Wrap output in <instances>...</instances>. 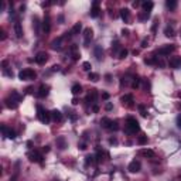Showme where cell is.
I'll return each mask as SVG.
<instances>
[{
  "label": "cell",
  "mask_w": 181,
  "mask_h": 181,
  "mask_svg": "<svg viewBox=\"0 0 181 181\" xmlns=\"http://www.w3.org/2000/svg\"><path fill=\"white\" fill-rule=\"evenodd\" d=\"M43 30L44 33L47 34V33H50V30H51V20H50V17L48 16H45L43 20Z\"/></svg>",
  "instance_id": "d6986e66"
},
{
  "label": "cell",
  "mask_w": 181,
  "mask_h": 181,
  "mask_svg": "<svg viewBox=\"0 0 181 181\" xmlns=\"http://www.w3.org/2000/svg\"><path fill=\"white\" fill-rule=\"evenodd\" d=\"M109 143L110 144H116V139H109Z\"/></svg>",
  "instance_id": "91938a15"
},
{
  "label": "cell",
  "mask_w": 181,
  "mask_h": 181,
  "mask_svg": "<svg viewBox=\"0 0 181 181\" xmlns=\"http://www.w3.org/2000/svg\"><path fill=\"white\" fill-rule=\"evenodd\" d=\"M101 125H102V128L109 129L110 128V125H112V119H109V117H102V119H101Z\"/></svg>",
  "instance_id": "4316f807"
},
{
  "label": "cell",
  "mask_w": 181,
  "mask_h": 181,
  "mask_svg": "<svg viewBox=\"0 0 181 181\" xmlns=\"http://www.w3.org/2000/svg\"><path fill=\"white\" fill-rule=\"evenodd\" d=\"M1 133H3V136H6L7 139H16V132L13 130V129L7 128L6 125H1Z\"/></svg>",
  "instance_id": "52a82bcc"
},
{
  "label": "cell",
  "mask_w": 181,
  "mask_h": 181,
  "mask_svg": "<svg viewBox=\"0 0 181 181\" xmlns=\"http://www.w3.org/2000/svg\"><path fill=\"white\" fill-rule=\"evenodd\" d=\"M51 71H60V65H54Z\"/></svg>",
  "instance_id": "9f6ffc18"
},
{
  "label": "cell",
  "mask_w": 181,
  "mask_h": 181,
  "mask_svg": "<svg viewBox=\"0 0 181 181\" xmlns=\"http://www.w3.org/2000/svg\"><path fill=\"white\" fill-rule=\"evenodd\" d=\"M112 109H113V105H112V103H106V105H105V110L109 112V110H112Z\"/></svg>",
  "instance_id": "7dc6e473"
},
{
  "label": "cell",
  "mask_w": 181,
  "mask_h": 181,
  "mask_svg": "<svg viewBox=\"0 0 181 181\" xmlns=\"http://www.w3.org/2000/svg\"><path fill=\"white\" fill-rule=\"evenodd\" d=\"M91 17H94V19H96L99 14H101V9H99V1L98 0H95L94 3H92V9H91Z\"/></svg>",
  "instance_id": "30bf717a"
},
{
  "label": "cell",
  "mask_w": 181,
  "mask_h": 181,
  "mask_svg": "<svg viewBox=\"0 0 181 181\" xmlns=\"http://www.w3.org/2000/svg\"><path fill=\"white\" fill-rule=\"evenodd\" d=\"M126 130H128V133H136L140 130V125H139V122L135 119V117L129 116L128 120H126Z\"/></svg>",
  "instance_id": "7a4b0ae2"
},
{
  "label": "cell",
  "mask_w": 181,
  "mask_h": 181,
  "mask_svg": "<svg viewBox=\"0 0 181 181\" xmlns=\"http://www.w3.org/2000/svg\"><path fill=\"white\" fill-rule=\"evenodd\" d=\"M137 143L140 144V146H144V144L147 143V136H144V135L139 136V139H137Z\"/></svg>",
  "instance_id": "8d00e7d4"
},
{
  "label": "cell",
  "mask_w": 181,
  "mask_h": 181,
  "mask_svg": "<svg viewBox=\"0 0 181 181\" xmlns=\"http://www.w3.org/2000/svg\"><path fill=\"white\" fill-rule=\"evenodd\" d=\"M69 54H71V57H72V60H74V61L79 60L81 53H79V50H78V45L72 44V45H71V48H69Z\"/></svg>",
  "instance_id": "4fadbf2b"
},
{
  "label": "cell",
  "mask_w": 181,
  "mask_h": 181,
  "mask_svg": "<svg viewBox=\"0 0 181 181\" xmlns=\"http://www.w3.org/2000/svg\"><path fill=\"white\" fill-rule=\"evenodd\" d=\"M120 17L125 23L130 21V10L129 9H120Z\"/></svg>",
  "instance_id": "ffe728a7"
},
{
  "label": "cell",
  "mask_w": 181,
  "mask_h": 181,
  "mask_svg": "<svg viewBox=\"0 0 181 181\" xmlns=\"http://www.w3.org/2000/svg\"><path fill=\"white\" fill-rule=\"evenodd\" d=\"M14 31H16L17 38H21V37H23V28H21V24H20V21L14 23Z\"/></svg>",
  "instance_id": "7402d4cb"
},
{
  "label": "cell",
  "mask_w": 181,
  "mask_h": 181,
  "mask_svg": "<svg viewBox=\"0 0 181 181\" xmlns=\"http://www.w3.org/2000/svg\"><path fill=\"white\" fill-rule=\"evenodd\" d=\"M37 117H38V120L41 123L48 125L50 120H51V112H47L41 105H37Z\"/></svg>",
  "instance_id": "6da1fadb"
},
{
  "label": "cell",
  "mask_w": 181,
  "mask_h": 181,
  "mask_svg": "<svg viewBox=\"0 0 181 181\" xmlns=\"http://www.w3.org/2000/svg\"><path fill=\"white\" fill-rule=\"evenodd\" d=\"M164 35L166 37H174L175 34H174V28L170 27V26H167L166 28H164Z\"/></svg>",
  "instance_id": "f546056e"
},
{
  "label": "cell",
  "mask_w": 181,
  "mask_h": 181,
  "mask_svg": "<svg viewBox=\"0 0 181 181\" xmlns=\"http://www.w3.org/2000/svg\"><path fill=\"white\" fill-rule=\"evenodd\" d=\"M69 117H71V120H76V119H78V116H76V115H75L74 112H69Z\"/></svg>",
  "instance_id": "c3c4849f"
},
{
  "label": "cell",
  "mask_w": 181,
  "mask_h": 181,
  "mask_svg": "<svg viewBox=\"0 0 181 181\" xmlns=\"http://www.w3.org/2000/svg\"><path fill=\"white\" fill-rule=\"evenodd\" d=\"M141 6H143V10L150 13V11L153 10V7H154V3H153V1H143Z\"/></svg>",
  "instance_id": "484cf974"
},
{
  "label": "cell",
  "mask_w": 181,
  "mask_h": 181,
  "mask_svg": "<svg viewBox=\"0 0 181 181\" xmlns=\"http://www.w3.org/2000/svg\"><path fill=\"white\" fill-rule=\"evenodd\" d=\"M58 20H60V23H61V24H62V23H64V16H62V14H61V16H60V17H58Z\"/></svg>",
  "instance_id": "94428289"
},
{
  "label": "cell",
  "mask_w": 181,
  "mask_h": 181,
  "mask_svg": "<svg viewBox=\"0 0 181 181\" xmlns=\"http://www.w3.org/2000/svg\"><path fill=\"white\" fill-rule=\"evenodd\" d=\"M71 92H72V95H79V94L82 92V86L79 85V84H75V85H72V88H71Z\"/></svg>",
  "instance_id": "83f0119b"
},
{
  "label": "cell",
  "mask_w": 181,
  "mask_h": 181,
  "mask_svg": "<svg viewBox=\"0 0 181 181\" xmlns=\"http://www.w3.org/2000/svg\"><path fill=\"white\" fill-rule=\"evenodd\" d=\"M105 78H106V82H110V78H112V76H110V75L107 74L106 76H105Z\"/></svg>",
  "instance_id": "6125c7cd"
},
{
  "label": "cell",
  "mask_w": 181,
  "mask_h": 181,
  "mask_svg": "<svg viewBox=\"0 0 181 181\" xmlns=\"http://www.w3.org/2000/svg\"><path fill=\"white\" fill-rule=\"evenodd\" d=\"M177 123H178V128H181V117H178V119H177Z\"/></svg>",
  "instance_id": "be15d7a7"
},
{
  "label": "cell",
  "mask_w": 181,
  "mask_h": 181,
  "mask_svg": "<svg viewBox=\"0 0 181 181\" xmlns=\"http://www.w3.org/2000/svg\"><path fill=\"white\" fill-rule=\"evenodd\" d=\"M4 105L7 107H10V109H16V107L19 106V102L16 101V99H13L10 95L6 98V101H4Z\"/></svg>",
  "instance_id": "2e32d148"
},
{
  "label": "cell",
  "mask_w": 181,
  "mask_h": 181,
  "mask_svg": "<svg viewBox=\"0 0 181 181\" xmlns=\"http://www.w3.org/2000/svg\"><path fill=\"white\" fill-rule=\"evenodd\" d=\"M10 96H11V98H13V99H16L17 102H20V101H21V99H23V95H20V94H19L17 91H11Z\"/></svg>",
  "instance_id": "836d02e7"
},
{
  "label": "cell",
  "mask_w": 181,
  "mask_h": 181,
  "mask_svg": "<svg viewBox=\"0 0 181 181\" xmlns=\"http://www.w3.org/2000/svg\"><path fill=\"white\" fill-rule=\"evenodd\" d=\"M122 35L128 37V35H129V30H128V28H123V30H122Z\"/></svg>",
  "instance_id": "f907efd6"
},
{
  "label": "cell",
  "mask_w": 181,
  "mask_h": 181,
  "mask_svg": "<svg viewBox=\"0 0 181 181\" xmlns=\"http://www.w3.org/2000/svg\"><path fill=\"white\" fill-rule=\"evenodd\" d=\"M96 99H98V89H91L88 96H86V102L88 103H95Z\"/></svg>",
  "instance_id": "7c38bea8"
},
{
  "label": "cell",
  "mask_w": 181,
  "mask_h": 181,
  "mask_svg": "<svg viewBox=\"0 0 181 181\" xmlns=\"http://www.w3.org/2000/svg\"><path fill=\"white\" fill-rule=\"evenodd\" d=\"M144 64H147V65L154 64V57H153V58H146V60H144Z\"/></svg>",
  "instance_id": "7bdbcfd3"
},
{
  "label": "cell",
  "mask_w": 181,
  "mask_h": 181,
  "mask_svg": "<svg viewBox=\"0 0 181 181\" xmlns=\"http://www.w3.org/2000/svg\"><path fill=\"white\" fill-rule=\"evenodd\" d=\"M6 38H7V34H6L4 30H1V31H0V40H1V41H4Z\"/></svg>",
  "instance_id": "b9f144b4"
},
{
  "label": "cell",
  "mask_w": 181,
  "mask_h": 181,
  "mask_svg": "<svg viewBox=\"0 0 181 181\" xmlns=\"http://www.w3.org/2000/svg\"><path fill=\"white\" fill-rule=\"evenodd\" d=\"M71 103H72V105H78V103H79V101H78L76 98H74V99L71 101Z\"/></svg>",
  "instance_id": "f5cc1de1"
},
{
  "label": "cell",
  "mask_w": 181,
  "mask_h": 181,
  "mask_svg": "<svg viewBox=\"0 0 181 181\" xmlns=\"http://www.w3.org/2000/svg\"><path fill=\"white\" fill-rule=\"evenodd\" d=\"M140 154H141V156H144V157H149V159H153V157L156 156V153H154L153 150H150V149L140 150Z\"/></svg>",
  "instance_id": "cb8c5ba5"
},
{
  "label": "cell",
  "mask_w": 181,
  "mask_h": 181,
  "mask_svg": "<svg viewBox=\"0 0 181 181\" xmlns=\"http://www.w3.org/2000/svg\"><path fill=\"white\" fill-rule=\"evenodd\" d=\"M27 157L28 160L31 161V163H43V154L40 153V151H37V150H34V151H30L28 154H27Z\"/></svg>",
  "instance_id": "277c9868"
},
{
  "label": "cell",
  "mask_w": 181,
  "mask_h": 181,
  "mask_svg": "<svg viewBox=\"0 0 181 181\" xmlns=\"http://www.w3.org/2000/svg\"><path fill=\"white\" fill-rule=\"evenodd\" d=\"M109 98H110V95H109L107 92H103V94H102V99H105V101H107Z\"/></svg>",
  "instance_id": "681fc988"
},
{
  "label": "cell",
  "mask_w": 181,
  "mask_h": 181,
  "mask_svg": "<svg viewBox=\"0 0 181 181\" xmlns=\"http://www.w3.org/2000/svg\"><path fill=\"white\" fill-rule=\"evenodd\" d=\"M81 30H82V24H81V23H75V26L71 28L69 34H71V35H76V34L81 33Z\"/></svg>",
  "instance_id": "603a6c76"
},
{
  "label": "cell",
  "mask_w": 181,
  "mask_h": 181,
  "mask_svg": "<svg viewBox=\"0 0 181 181\" xmlns=\"http://www.w3.org/2000/svg\"><path fill=\"white\" fill-rule=\"evenodd\" d=\"M174 50H175V45H174V44H167V45H163L161 48H159V50H157V54H159V55H170Z\"/></svg>",
  "instance_id": "5b68a950"
},
{
  "label": "cell",
  "mask_w": 181,
  "mask_h": 181,
  "mask_svg": "<svg viewBox=\"0 0 181 181\" xmlns=\"http://www.w3.org/2000/svg\"><path fill=\"white\" fill-rule=\"evenodd\" d=\"M157 24H159V20L156 19L154 23H153V27H151V31H153V33H156V30H157Z\"/></svg>",
  "instance_id": "ee69618b"
},
{
  "label": "cell",
  "mask_w": 181,
  "mask_h": 181,
  "mask_svg": "<svg viewBox=\"0 0 181 181\" xmlns=\"http://www.w3.org/2000/svg\"><path fill=\"white\" fill-rule=\"evenodd\" d=\"M149 17H150V13H147V11H143V13L139 14V20H140V21H146Z\"/></svg>",
  "instance_id": "e575fe53"
},
{
  "label": "cell",
  "mask_w": 181,
  "mask_h": 181,
  "mask_svg": "<svg viewBox=\"0 0 181 181\" xmlns=\"http://www.w3.org/2000/svg\"><path fill=\"white\" fill-rule=\"evenodd\" d=\"M117 50H119V43H115L113 47H112V53H116Z\"/></svg>",
  "instance_id": "f6af8a7d"
},
{
  "label": "cell",
  "mask_w": 181,
  "mask_h": 181,
  "mask_svg": "<svg viewBox=\"0 0 181 181\" xmlns=\"http://www.w3.org/2000/svg\"><path fill=\"white\" fill-rule=\"evenodd\" d=\"M128 54H129V51L125 48V50H120V53H119V57L117 58H120V60H125L126 57H128Z\"/></svg>",
  "instance_id": "74e56055"
},
{
  "label": "cell",
  "mask_w": 181,
  "mask_h": 181,
  "mask_svg": "<svg viewBox=\"0 0 181 181\" xmlns=\"http://www.w3.org/2000/svg\"><path fill=\"white\" fill-rule=\"evenodd\" d=\"M95 159H96L95 156H86L85 157V164L86 166H89V164H91V166H92V164H96L98 160H95Z\"/></svg>",
  "instance_id": "f1b7e54d"
},
{
  "label": "cell",
  "mask_w": 181,
  "mask_h": 181,
  "mask_svg": "<svg viewBox=\"0 0 181 181\" xmlns=\"http://www.w3.org/2000/svg\"><path fill=\"white\" fill-rule=\"evenodd\" d=\"M140 4H141L140 1H133V7H139Z\"/></svg>",
  "instance_id": "6f0895ef"
},
{
  "label": "cell",
  "mask_w": 181,
  "mask_h": 181,
  "mask_svg": "<svg viewBox=\"0 0 181 181\" xmlns=\"http://www.w3.org/2000/svg\"><path fill=\"white\" fill-rule=\"evenodd\" d=\"M88 79H89V81H92V82H96V81H99V75L95 74V72H89V75H88Z\"/></svg>",
  "instance_id": "d590c367"
},
{
  "label": "cell",
  "mask_w": 181,
  "mask_h": 181,
  "mask_svg": "<svg viewBox=\"0 0 181 181\" xmlns=\"http://www.w3.org/2000/svg\"><path fill=\"white\" fill-rule=\"evenodd\" d=\"M169 65H170L171 68H174V69L180 68L181 67V57H171L170 61H169Z\"/></svg>",
  "instance_id": "9a60e30c"
},
{
  "label": "cell",
  "mask_w": 181,
  "mask_h": 181,
  "mask_svg": "<svg viewBox=\"0 0 181 181\" xmlns=\"http://www.w3.org/2000/svg\"><path fill=\"white\" fill-rule=\"evenodd\" d=\"M141 169V164H140V161L137 160H133V161H130V164L128 166V170L130 173H139Z\"/></svg>",
  "instance_id": "9c48e42d"
},
{
  "label": "cell",
  "mask_w": 181,
  "mask_h": 181,
  "mask_svg": "<svg viewBox=\"0 0 181 181\" xmlns=\"http://www.w3.org/2000/svg\"><path fill=\"white\" fill-rule=\"evenodd\" d=\"M180 109H181V103H180Z\"/></svg>",
  "instance_id": "003e7915"
},
{
  "label": "cell",
  "mask_w": 181,
  "mask_h": 181,
  "mask_svg": "<svg viewBox=\"0 0 181 181\" xmlns=\"http://www.w3.org/2000/svg\"><path fill=\"white\" fill-rule=\"evenodd\" d=\"M10 181H16V177H13V178H11Z\"/></svg>",
  "instance_id": "e7e4bbea"
},
{
  "label": "cell",
  "mask_w": 181,
  "mask_h": 181,
  "mask_svg": "<svg viewBox=\"0 0 181 181\" xmlns=\"http://www.w3.org/2000/svg\"><path fill=\"white\" fill-rule=\"evenodd\" d=\"M120 102H122L123 105H126V106H133V95H130V94L123 95L120 98Z\"/></svg>",
  "instance_id": "5bb4252c"
},
{
  "label": "cell",
  "mask_w": 181,
  "mask_h": 181,
  "mask_svg": "<svg viewBox=\"0 0 181 181\" xmlns=\"http://www.w3.org/2000/svg\"><path fill=\"white\" fill-rule=\"evenodd\" d=\"M166 6H167V9H170V10H175L177 1H175V0H167V1H166Z\"/></svg>",
  "instance_id": "1f68e13d"
},
{
  "label": "cell",
  "mask_w": 181,
  "mask_h": 181,
  "mask_svg": "<svg viewBox=\"0 0 181 181\" xmlns=\"http://www.w3.org/2000/svg\"><path fill=\"white\" fill-rule=\"evenodd\" d=\"M61 41H62V38H61V37H60V38H57V40H54L53 43H51V48H53V50H57V51H60V50L62 48Z\"/></svg>",
  "instance_id": "d4e9b609"
},
{
  "label": "cell",
  "mask_w": 181,
  "mask_h": 181,
  "mask_svg": "<svg viewBox=\"0 0 181 181\" xmlns=\"http://www.w3.org/2000/svg\"><path fill=\"white\" fill-rule=\"evenodd\" d=\"M92 110H94V112H98V110H99V106H98V105H94V106H92Z\"/></svg>",
  "instance_id": "680465c9"
},
{
  "label": "cell",
  "mask_w": 181,
  "mask_h": 181,
  "mask_svg": "<svg viewBox=\"0 0 181 181\" xmlns=\"http://www.w3.org/2000/svg\"><path fill=\"white\" fill-rule=\"evenodd\" d=\"M139 110H140V113H141V116H147V112H146V107L144 105H139Z\"/></svg>",
  "instance_id": "60d3db41"
},
{
  "label": "cell",
  "mask_w": 181,
  "mask_h": 181,
  "mask_svg": "<svg viewBox=\"0 0 181 181\" xmlns=\"http://www.w3.org/2000/svg\"><path fill=\"white\" fill-rule=\"evenodd\" d=\"M33 27H34V30H35V33H37V35H38V33H40V21H38V19L37 17H34L33 19Z\"/></svg>",
  "instance_id": "d6a6232c"
},
{
  "label": "cell",
  "mask_w": 181,
  "mask_h": 181,
  "mask_svg": "<svg viewBox=\"0 0 181 181\" xmlns=\"http://www.w3.org/2000/svg\"><path fill=\"white\" fill-rule=\"evenodd\" d=\"M178 96H180V98H181V92H180V94H178Z\"/></svg>",
  "instance_id": "03108f58"
},
{
  "label": "cell",
  "mask_w": 181,
  "mask_h": 181,
  "mask_svg": "<svg viewBox=\"0 0 181 181\" xmlns=\"http://www.w3.org/2000/svg\"><path fill=\"white\" fill-rule=\"evenodd\" d=\"M92 38H94V30L91 27H86L85 30H84V44H85L86 47L89 45Z\"/></svg>",
  "instance_id": "8992f818"
},
{
  "label": "cell",
  "mask_w": 181,
  "mask_h": 181,
  "mask_svg": "<svg viewBox=\"0 0 181 181\" xmlns=\"http://www.w3.org/2000/svg\"><path fill=\"white\" fill-rule=\"evenodd\" d=\"M147 45H149V40H147V38H144V40L141 41V47H143V48H146Z\"/></svg>",
  "instance_id": "bcb514c9"
},
{
  "label": "cell",
  "mask_w": 181,
  "mask_h": 181,
  "mask_svg": "<svg viewBox=\"0 0 181 181\" xmlns=\"http://www.w3.org/2000/svg\"><path fill=\"white\" fill-rule=\"evenodd\" d=\"M43 151H44V153H48V151H50V146H44Z\"/></svg>",
  "instance_id": "db71d44e"
},
{
  "label": "cell",
  "mask_w": 181,
  "mask_h": 181,
  "mask_svg": "<svg viewBox=\"0 0 181 181\" xmlns=\"http://www.w3.org/2000/svg\"><path fill=\"white\" fill-rule=\"evenodd\" d=\"M55 143H57V147H58L60 150H65L67 147H68V143H67V140H65L64 136H60V137H57Z\"/></svg>",
  "instance_id": "e0dca14e"
},
{
  "label": "cell",
  "mask_w": 181,
  "mask_h": 181,
  "mask_svg": "<svg viewBox=\"0 0 181 181\" xmlns=\"http://www.w3.org/2000/svg\"><path fill=\"white\" fill-rule=\"evenodd\" d=\"M41 6H43V7H50L51 3H50V1H47V3H41Z\"/></svg>",
  "instance_id": "11a10c76"
},
{
  "label": "cell",
  "mask_w": 181,
  "mask_h": 181,
  "mask_svg": "<svg viewBox=\"0 0 181 181\" xmlns=\"http://www.w3.org/2000/svg\"><path fill=\"white\" fill-rule=\"evenodd\" d=\"M51 119L55 120V122H62V120H64V116H62V113H61L58 109H54L53 112H51Z\"/></svg>",
  "instance_id": "ac0fdd59"
},
{
  "label": "cell",
  "mask_w": 181,
  "mask_h": 181,
  "mask_svg": "<svg viewBox=\"0 0 181 181\" xmlns=\"http://www.w3.org/2000/svg\"><path fill=\"white\" fill-rule=\"evenodd\" d=\"M91 62H88V61H85V62H82V69L84 71H91Z\"/></svg>",
  "instance_id": "ab89813d"
},
{
  "label": "cell",
  "mask_w": 181,
  "mask_h": 181,
  "mask_svg": "<svg viewBox=\"0 0 181 181\" xmlns=\"http://www.w3.org/2000/svg\"><path fill=\"white\" fill-rule=\"evenodd\" d=\"M109 130H113V132H117V130H119V123H117L116 120H112V125H110Z\"/></svg>",
  "instance_id": "f35d334b"
},
{
  "label": "cell",
  "mask_w": 181,
  "mask_h": 181,
  "mask_svg": "<svg viewBox=\"0 0 181 181\" xmlns=\"http://www.w3.org/2000/svg\"><path fill=\"white\" fill-rule=\"evenodd\" d=\"M78 147H79L81 150H85L86 149V144H85V143H81V144H78Z\"/></svg>",
  "instance_id": "816d5d0a"
},
{
  "label": "cell",
  "mask_w": 181,
  "mask_h": 181,
  "mask_svg": "<svg viewBox=\"0 0 181 181\" xmlns=\"http://www.w3.org/2000/svg\"><path fill=\"white\" fill-rule=\"evenodd\" d=\"M48 94H50V86L45 85V84L40 85V88H38V92H37V96H38V98H45Z\"/></svg>",
  "instance_id": "8fae6325"
},
{
  "label": "cell",
  "mask_w": 181,
  "mask_h": 181,
  "mask_svg": "<svg viewBox=\"0 0 181 181\" xmlns=\"http://www.w3.org/2000/svg\"><path fill=\"white\" fill-rule=\"evenodd\" d=\"M47 60H48V54L45 53V51H40V53L35 55V58H34V61H35L37 64H40V65L45 64Z\"/></svg>",
  "instance_id": "ba28073f"
},
{
  "label": "cell",
  "mask_w": 181,
  "mask_h": 181,
  "mask_svg": "<svg viewBox=\"0 0 181 181\" xmlns=\"http://www.w3.org/2000/svg\"><path fill=\"white\" fill-rule=\"evenodd\" d=\"M94 54H95L98 61H102V60H103V50H102V47L96 45L95 48H94Z\"/></svg>",
  "instance_id": "44dd1931"
},
{
  "label": "cell",
  "mask_w": 181,
  "mask_h": 181,
  "mask_svg": "<svg viewBox=\"0 0 181 181\" xmlns=\"http://www.w3.org/2000/svg\"><path fill=\"white\" fill-rule=\"evenodd\" d=\"M140 82H141V79H140L139 76H133V78H132V88L137 89L139 86H140Z\"/></svg>",
  "instance_id": "4dcf8cb0"
},
{
  "label": "cell",
  "mask_w": 181,
  "mask_h": 181,
  "mask_svg": "<svg viewBox=\"0 0 181 181\" xmlns=\"http://www.w3.org/2000/svg\"><path fill=\"white\" fill-rule=\"evenodd\" d=\"M35 71L31 69V68H26V69H21L20 72H19V79H21V81H30V79H35Z\"/></svg>",
  "instance_id": "3957f363"
}]
</instances>
